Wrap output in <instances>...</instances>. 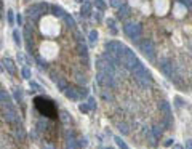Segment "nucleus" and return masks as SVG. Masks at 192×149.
Here are the masks:
<instances>
[{
    "instance_id": "obj_1",
    "label": "nucleus",
    "mask_w": 192,
    "mask_h": 149,
    "mask_svg": "<svg viewBox=\"0 0 192 149\" xmlns=\"http://www.w3.org/2000/svg\"><path fill=\"white\" fill-rule=\"evenodd\" d=\"M34 106L35 109L39 111L42 115H45V117L48 119H58V109H56L55 103L51 100H46V98H42V96H37L34 100Z\"/></svg>"
},
{
    "instance_id": "obj_2",
    "label": "nucleus",
    "mask_w": 192,
    "mask_h": 149,
    "mask_svg": "<svg viewBox=\"0 0 192 149\" xmlns=\"http://www.w3.org/2000/svg\"><path fill=\"white\" fill-rule=\"evenodd\" d=\"M131 72H133V79H134V80H136L141 87H149V85L152 83V76H151V72H149L147 69L144 67L143 63H138L136 66L131 69Z\"/></svg>"
},
{
    "instance_id": "obj_3",
    "label": "nucleus",
    "mask_w": 192,
    "mask_h": 149,
    "mask_svg": "<svg viewBox=\"0 0 192 149\" xmlns=\"http://www.w3.org/2000/svg\"><path fill=\"white\" fill-rule=\"evenodd\" d=\"M119 61H120V64L125 69H130V71H131V69L139 63L138 58H136V55H134L131 50L128 48V46H125V48L122 50V53L119 55Z\"/></svg>"
},
{
    "instance_id": "obj_4",
    "label": "nucleus",
    "mask_w": 192,
    "mask_h": 149,
    "mask_svg": "<svg viewBox=\"0 0 192 149\" xmlns=\"http://www.w3.org/2000/svg\"><path fill=\"white\" fill-rule=\"evenodd\" d=\"M123 31H125V34L128 35L133 42L139 40V37H141V32H143L141 26H139L138 22H126V24L123 26Z\"/></svg>"
},
{
    "instance_id": "obj_5",
    "label": "nucleus",
    "mask_w": 192,
    "mask_h": 149,
    "mask_svg": "<svg viewBox=\"0 0 192 149\" xmlns=\"http://www.w3.org/2000/svg\"><path fill=\"white\" fill-rule=\"evenodd\" d=\"M139 50L143 52V55L146 56L147 59H155V46H154L152 43V40H149V39H144L139 42Z\"/></svg>"
},
{
    "instance_id": "obj_6",
    "label": "nucleus",
    "mask_w": 192,
    "mask_h": 149,
    "mask_svg": "<svg viewBox=\"0 0 192 149\" xmlns=\"http://www.w3.org/2000/svg\"><path fill=\"white\" fill-rule=\"evenodd\" d=\"M50 8H51V7L48 5V3H35V5H32V7H27L26 13H27L31 18H39L40 15H45V13L48 11Z\"/></svg>"
},
{
    "instance_id": "obj_7",
    "label": "nucleus",
    "mask_w": 192,
    "mask_h": 149,
    "mask_svg": "<svg viewBox=\"0 0 192 149\" xmlns=\"http://www.w3.org/2000/svg\"><path fill=\"white\" fill-rule=\"evenodd\" d=\"M158 67H160V71L165 74V76L170 79V80L173 82H178V76H176V72H175V69H173V64L168 61V59H163V61L158 63Z\"/></svg>"
},
{
    "instance_id": "obj_8",
    "label": "nucleus",
    "mask_w": 192,
    "mask_h": 149,
    "mask_svg": "<svg viewBox=\"0 0 192 149\" xmlns=\"http://www.w3.org/2000/svg\"><path fill=\"white\" fill-rule=\"evenodd\" d=\"M3 114H5V119H7L8 124H11V125H18V124H19V115H18V112L11 108L10 104L3 106Z\"/></svg>"
},
{
    "instance_id": "obj_9",
    "label": "nucleus",
    "mask_w": 192,
    "mask_h": 149,
    "mask_svg": "<svg viewBox=\"0 0 192 149\" xmlns=\"http://www.w3.org/2000/svg\"><path fill=\"white\" fill-rule=\"evenodd\" d=\"M125 48V45L123 43H120V42H117V40H111V42H107L106 43V52L107 53H111V55H114V56L119 58V55L122 53V50Z\"/></svg>"
},
{
    "instance_id": "obj_10",
    "label": "nucleus",
    "mask_w": 192,
    "mask_h": 149,
    "mask_svg": "<svg viewBox=\"0 0 192 149\" xmlns=\"http://www.w3.org/2000/svg\"><path fill=\"white\" fill-rule=\"evenodd\" d=\"M160 111L163 112V117H165V125L170 128L171 127V108H170V103L162 101L160 103Z\"/></svg>"
},
{
    "instance_id": "obj_11",
    "label": "nucleus",
    "mask_w": 192,
    "mask_h": 149,
    "mask_svg": "<svg viewBox=\"0 0 192 149\" xmlns=\"http://www.w3.org/2000/svg\"><path fill=\"white\" fill-rule=\"evenodd\" d=\"M51 79H53V82L56 83V87H58V90H59V91H64V90L67 88V82L64 80L63 77H56V76H53Z\"/></svg>"
},
{
    "instance_id": "obj_12",
    "label": "nucleus",
    "mask_w": 192,
    "mask_h": 149,
    "mask_svg": "<svg viewBox=\"0 0 192 149\" xmlns=\"http://www.w3.org/2000/svg\"><path fill=\"white\" fill-rule=\"evenodd\" d=\"M64 95H66L69 100H74V101H77L78 98H80V95H78V90H74V88H66L64 90Z\"/></svg>"
},
{
    "instance_id": "obj_13",
    "label": "nucleus",
    "mask_w": 192,
    "mask_h": 149,
    "mask_svg": "<svg viewBox=\"0 0 192 149\" xmlns=\"http://www.w3.org/2000/svg\"><path fill=\"white\" fill-rule=\"evenodd\" d=\"M3 66L7 67V71L10 72V74H16V66H15V63H13L10 58H5V59H3Z\"/></svg>"
},
{
    "instance_id": "obj_14",
    "label": "nucleus",
    "mask_w": 192,
    "mask_h": 149,
    "mask_svg": "<svg viewBox=\"0 0 192 149\" xmlns=\"http://www.w3.org/2000/svg\"><path fill=\"white\" fill-rule=\"evenodd\" d=\"M51 13H53L55 16H58V18H63V19H64V16H66V11H64L61 7H58V5L51 7Z\"/></svg>"
},
{
    "instance_id": "obj_15",
    "label": "nucleus",
    "mask_w": 192,
    "mask_h": 149,
    "mask_svg": "<svg viewBox=\"0 0 192 149\" xmlns=\"http://www.w3.org/2000/svg\"><path fill=\"white\" fill-rule=\"evenodd\" d=\"M117 10H119V13H117V16L120 18V19H123V18H126L130 15V8L126 7V5H122L120 8H117Z\"/></svg>"
},
{
    "instance_id": "obj_16",
    "label": "nucleus",
    "mask_w": 192,
    "mask_h": 149,
    "mask_svg": "<svg viewBox=\"0 0 192 149\" xmlns=\"http://www.w3.org/2000/svg\"><path fill=\"white\" fill-rule=\"evenodd\" d=\"M90 13H91V5H90L88 2H83V5H82V8H80V15H82L83 18H87Z\"/></svg>"
},
{
    "instance_id": "obj_17",
    "label": "nucleus",
    "mask_w": 192,
    "mask_h": 149,
    "mask_svg": "<svg viewBox=\"0 0 192 149\" xmlns=\"http://www.w3.org/2000/svg\"><path fill=\"white\" fill-rule=\"evenodd\" d=\"M15 136L18 139H21V141H24V139H26V132H24V128H22L21 125H18V127L15 128Z\"/></svg>"
},
{
    "instance_id": "obj_18",
    "label": "nucleus",
    "mask_w": 192,
    "mask_h": 149,
    "mask_svg": "<svg viewBox=\"0 0 192 149\" xmlns=\"http://www.w3.org/2000/svg\"><path fill=\"white\" fill-rule=\"evenodd\" d=\"M77 52H78V55H82L83 58H87V55H88V48H87L85 45H82V42H80V43L77 45Z\"/></svg>"
},
{
    "instance_id": "obj_19",
    "label": "nucleus",
    "mask_w": 192,
    "mask_h": 149,
    "mask_svg": "<svg viewBox=\"0 0 192 149\" xmlns=\"http://www.w3.org/2000/svg\"><path fill=\"white\" fill-rule=\"evenodd\" d=\"M146 136L149 138V143H151L152 146H155V144H157V136L152 133V130H149V132H146Z\"/></svg>"
},
{
    "instance_id": "obj_20",
    "label": "nucleus",
    "mask_w": 192,
    "mask_h": 149,
    "mask_svg": "<svg viewBox=\"0 0 192 149\" xmlns=\"http://www.w3.org/2000/svg\"><path fill=\"white\" fill-rule=\"evenodd\" d=\"M59 119L63 120L64 124H71V122H72L71 115H69V112H66V111H63V112H61V115H59Z\"/></svg>"
},
{
    "instance_id": "obj_21",
    "label": "nucleus",
    "mask_w": 192,
    "mask_h": 149,
    "mask_svg": "<svg viewBox=\"0 0 192 149\" xmlns=\"http://www.w3.org/2000/svg\"><path fill=\"white\" fill-rule=\"evenodd\" d=\"M64 21H66V24H67L69 27H75V19H74L71 15H66V16H64Z\"/></svg>"
},
{
    "instance_id": "obj_22",
    "label": "nucleus",
    "mask_w": 192,
    "mask_h": 149,
    "mask_svg": "<svg viewBox=\"0 0 192 149\" xmlns=\"http://www.w3.org/2000/svg\"><path fill=\"white\" fill-rule=\"evenodd\" d=\"M13 96H15L16 101H21V100H22V91H21V88H15V90H13Z\"/></svg>"
},
{
    "instance_id": "obj_23",
    "label": "nucleus",
    "mask_w": 192,
    "mask_h": 149,
    "mask_svg": "<svg viewBox=\"0 0 192 149\" xmlns=\"http://www.w3.org/2000/svg\"><path fill=\"white\" fill-rule=\"evenodd\" d=\"M88 40H90V43H96V40H98V32H96V31H91L90 35H88Z\"/></svg>"
},
{
    "instance_id": "obj_24",
    "label": "nucleus",
    "mask_w": 192,
    "mask_h": 149,
    "mask_svg": "<svg viewBox=\"0 0 192 149\" xmlns=\"http://www.w3.org/2000/svg\"><path fill=\"white\" fill-rule=\"evenodd\" d=\"M13 39H15V43L16 45H21V35H19V31H13Z\"/></svg>"
},
{
    "instance_id": "obj_25",
    "label": "nucleus",
    "mask_w": 192,
    "mask_h": 149,
    "mask_svg": "<svg viewBox=\"0 0 192 149\" xmlns=\"http://www.w3.org/2000/svg\"><path fill=\"white\" fill-rule=\"evenodd\" d=\"M75 80L80 83V85H85V83H87V77L83 76V74H77V76H75Z\"/></svg>"
},
{
    "instance_id": "obj_26",
    "label": "nucleus",
    "mask_w": 192,
    "mask_h": 149,
    "mask_svg": "<svg viewBox=\"0 0 192 149\" xmlns=\"http://www.w3.org/2000/svg\"><path fill=\"white\" fill-rule=\"evenodd\" d=\"M107 26L111 27V31H112V34H117V29H115V19H107Z\"/></svg>"
},
{
    "instance_id": "obj_27",
    "label": "nucleus",
    "mask_w": 192,
    "mask_h": 149,
    "mask_svg": "<svg viewBox=\"0 0 192 149\" xmlns=\"http://www.w3.org/2000/svg\"><path fill=\"white\" fill-rule=\"evenodd\" d=\"M67 149H77V141L74 138L67 139Z\"/></svg>"
},
{
    "instance_id": "obj_28",
    "label": "nucleus",
    "mask_w": 192,
    "mask_h": 149,
    "mask_svg": "<svg viewBox=\"0 0 192 149\" xmlns=\"http://www.w3.org/2000/svg\"><path fill=\"white\" fill-rule=\"evenodd\" d=\"M152 133L155 135L157 138H160V136H162V133H163V132H162V127H158V125H155V127L152 128Z\"/></svg>"
},
{
    "instance_id": "obj_29",
    "label": "nucleus",
    "mask_w": 192,
    "mask_h": 149,
    "mask_svg": "<svg viewBox=\"0 0 192 149\" xmlns=\"http://www.w3.org/2000/svg\"><path fill=\"white\" fill-rule=\"evenodd\" d=\"M111 7H114V8H120L122 5H123V0H111Z\"/></svg>"
},
{
    "instance_id": "obj_30",
    "label": "nucleus",
    "mask_w": 192,
    "mask_h": 149,
    "mask_svg": "<svg viewBox=\"0 0 192 149\" xmlns=\"http://www.w3.org/2000/svg\"><path fill=\"white\" fill-rule=\"evenodd\" d=\"M119 130L122 135H126L128 133V127H126V124H119Z\"/></svg>"
},
{
    "instance_id": "obj_31",
    "label": "nucleus",
    "mask_w": 192,
    "mask_h": 149,
    "mask_svg": "<svg viewBox=\"0 0 192 149\" xmlns=\"http://www.w3.org/2000/svg\"><path fill=\"white\" fill-rule=\"evenodd\" d=\"M115 141H117V144H119V146H120V149H130V148L126 146V144H125L123 141H122V138H119V136H115Z\"/></svg>"
},
{
    "instance_id": "obj_32",
    "label": "nucleus",
    "mask_w": 192,
    "mask_h": 149,
    "mask_svg": "<svg viewBox=\"0 0 192 149\" xmlns=\"http://www.w3.org/2000/svg\"><path fill=\"white\" fill-rule=\"evenodd\" d=\"M21 74H22V77H24V79H29V77H31V71H29L27 67H22Z\"/></svg>"
},
{
    "instance_id": "obj_33",
    "label": "nucleus",
    "mask_w": 192,
    "mask_h": 149,
    "mask_svg": "<svg viewBox=\"0 0 192 149\" xmlns=\"http://www.w3.org/2000/svg\"><path fill=\"white\" fill-rule=\"evenodd\" d=\"M78 95H80V98H87V96H88V90L83 87V88H80V90H78Z\"/></svg>"
},
{
    "instance_id": "obj_34",
    "label": "nucleus",
    "mask_w": 192,
    "mask_h": 149,
    "mask_svg": "<svg viewBox=\"0 0 192 149\" xmlns=\"http://www.w3.org/2000/svg\"><path fill=\"white\" fill-rule=\"evenodd\" d=\"M88 106H90V109H95L96 108V101L93 100V98H88Z\"/></svg>"
},
{
    "instance_id": "obj_35",
    "label": "nucleus",
    "mask_w": 192,
    "mask_h": 149,
    "mask_svg": "<svg viewBox=\"0 0 192 149\" xmlns=\"http://www.w3.org/2000/svg\"><path fill=\"white\" fill-rule=\"evenodd\" d=\"M78 109H80L82 112H88V111H90V106H88V104H80V106H78Z\"/></svg>"
},
{
    "instance_id": "obj_36",
    "label": "nucleus",
    "mask_w": 192,
    "mask_h": 149,
    "mask_svg": "<svg viewBox=\"0 0 192 149\" xmlns=\"http://www.w3.org/2000/svg\"><path fill=\"white\" fill-rule=\"evenodd\" d=\"M37 63H39V66L42 67V69H46V61H43V59H42V58H37Z\"/></svg>"
},
{
    "instance_id": "obj_37",
    "label": "nucleus",
    "mask_w": 192,
    "mask_h": 149,
    "mask_svg": "<svg viewBox=\"0 0 192 149\" xmlns=\"http://www.w3.org/2000/svg\"><path fill=\"white\" fill-rule=\"evenodd\" d=\"M31 88H32V91H37V90H40V85L35 82H31Z\"/></svg>"
},
{
    "instance_id": "obj_38",
    "label": "nucleus",
    "mask_w": 192,
    "mask_h": 149,
    "mask_svg": "<svg viewBox=\"0 0 192 149\" xmlns=\"http://www.w3.org/2000/svg\"><path fill=\"white\" fill-rule=\"evenodd\" d=\"M43 127H45V120L40 119L39 122H37V128H39V130H43Z\"/></svg>"
},
{
    "instance_id": "obj_39",
    "label": "nucleus",
    "mask_w": 192,
    "mask_h": 149,
    "mask_svg": "<svg viewBox=\"0 0 192 149\" xmlns=\"http://www.w3.org/2000/svg\"><path fill=\"white\" fill-rule=\"evenodd\" d=\"M96 5H98L99 10H104V8H106V5H104V2H102V0H96Z\"/></svg>"
},
{
    "instance_id": "obj_40",
    "label": "nucleus",
    "mask_w": 192,
    "mask_h": 149,
    "mask_svg": "<svg viewBox=\"0 0 192 149\" xmlns=\"http://www.w3.org/2000/svg\"><path fill=\"white\" fill-rule=\"evenodd\" d=\"M78 146H80V148H85V146H87V138L78 139Z\"/></svg>"
},
{
    "instance_id": "obj_41",
    "label": "nucleus",
    "mask_w": 192,
    "mask_h": 149,
    "mask_svg": "<svg viewBox=\"0 0 192 149\" xmlns=\"http://www.w3.org/2000/svg\"><path fill=\"white\" fill-rule=\"evenodd\" d=\"M7 15H8V21H10V24H13V11H11V10H8V11H7Z\"/></svg>"
},
{
    "instance_id": "obj_42",
    "label": "nucleus",
    "mask_w": 192,
    "mask_h": 149,
    "mask_svg": "<svg viewBox=\"0 0 192 149\" xmlns=\"http://www.w3.org/2000/svg\"><path fill=\"white\" fill-rule=\"evenodd\" d=\"M101 18H102L101 16V11H95V19L96 21H101Z\"/></svg>"
},
{
    "instance_id": "obj_43",
    "label": "nucleus",
    "mask_w": 192,
    "mask_h": 149,
    "mask_svg": "<svg viewBox=\"0 0 192 149\" xmlns=\"http://www.w3.org/2000/svg\"><path fill=\"white\" fill-rule=\"evenodd\" d=\"M16 22H18L19 26L22 24V16H21V15H18V16H16Z\"/></svg>"
},
{
    "instance_id": "obj_44",
    "label": "nucleus",
    "mask_w": 192,
    "mask_h": 149,
    "mask_svg": "<svg viewBox=\"0 0 192 149\" xmlns=\"http://www.w3.org/2000/svg\"><path fill=\"white\" fill-rule=\"evenodd\" d=\"M186 149H192V141H191V139H187V141H186Z\"/></svg>"
},
{
    "instance_id": "obj_45",
    "label": "nucleus",
    "mask_w": 192,
    "mask_h": 149,
    "mask_svg": "<svg viewBox=\"0 0 192 149\" xmlns=\"http://www.w3.org/2000/svg\"><path fill=\"white\" fill-rule=\"evenodd\" d=\"M75 37H77V40H78V42H83V39H82V34H80V32H75Z\"/></svg>"
},
{
    "instance_id": "obj_46",
    "label": "nucleus",
    "mask_w": 192,
    "mask_h": 149,
    "mask_svg": "<svg viewBox=\"0 0 192 149\" xmlns=\"http://www.w3.org/2000/svg\"><path fill=\"white\" fill-rule=\"evenodd\" d=\"M165 146H173V139H167V141H165Z\"/></svg>"
},
{
    "instance_id": "obj_47",
    "label": "nucleus",
    "mask_w": 192,
    "mask_h": 149,
    "mask_svg": "<svg viewBox=\"0 0 192 149\" xmlns=\"http://www.w3.org/2000/svg\"><path fill=\"white\" fill-rule=\"evenodd\" d=\"M173 149H184L181 144H173Z\"/></svg>"
},
{
    "instance_id": "obj_48",
    "label": "nucleus",
    "mask_w": 192,
    "mask_h": 149,
    "mask_svg": "<svg viewBox=\"0 0 192 149\" xmlns=\"http://www.w3.org/2000/svg\"><path fill=\"white\" fill-rule=\"evenodd\" d=\"M45 149H51V148H50V146H45Z\"/></svg>"
},
{
    "instance_id": "obj_49",
    "label": "nucleus",
    "mask_w": 192,
    "mask_h": 149,
    "mask_svg": "<svg viewBox=\"0 0 192 149\" xmlns=\"http://www.w3.org/2000/svg\"><path fill=\"white\" fill-rule=\"evenodd\" d=\"M2 71H3V69H2V66H0V72H2Z\"/></svg>"
},
{
    "instance_id": "obj_50",
    "label": "nucleus",
    "mask_w": 192,
    "mask_h": 149,
    "mask_svg": "<svg viewBox=\"0 0 192 149\" xmlns=\"http://www.w3.org/2000/svg\"><path fill=\"white\" fill-rule=\"evenodd\" d=\"M75 2H83V0H75Z\"/></svg>"
},
{
    "instance_id": "obj_51",
    "label": "nucleus",
    "mask_w": 192,
    "mask_h": 149,
    "mask_svg": "<svg viewBox=\"0 0 192 149\" xmlns=\"http://www.w3.org/2000/svg\"><path fill=\"white\" fill-rule=\"evenodd\" d=\"M189 8H191V10H192V3H191V7H189Z\"/></svg>"
},
{
    "instance_id": "obj_52",
    "label": "nucleus",
    "mask_w": 192,
    "mask_h": 149,
    "mask_svg": "<svg viewBox=\"0 0 192 149\" xmlns=\"http://www.w3.org/2000/svg\"><path fill=\"white\" fill-rule=\"evenodd\" d=\"M107 149H112V148H107Z\"/></svg>"
}]
</instances>
